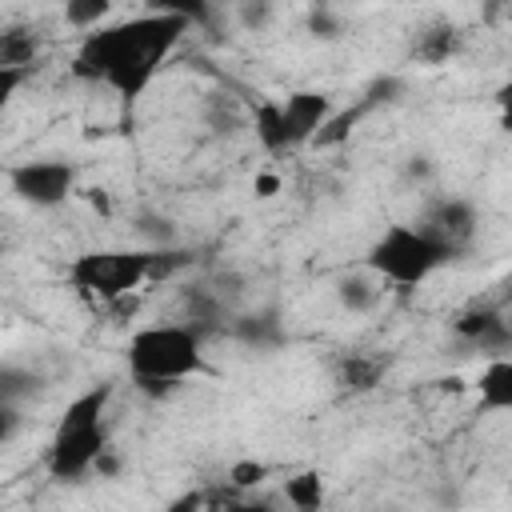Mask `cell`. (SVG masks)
Instances as JSON below:
<instances>
[{"label": "cell", "instance_id": "obj_1", "mask_svg": "<svg viewBox=\"0 0 512 512\" xmlns=\"http://www.w3.org/2000/svg\"><path fill=\"white\" fill-rule=\"evenodd\" d=\"M188 28L192 20L180 8H152L120 24L96 28L80 40L72 56V76L88 84H104L120 100H136Z\"/></svg>", "mask_w": 512, "mask_h": 512}, {"label": "cell", "instance_id": "obj_2", "mask_svg": "<svg viewBox=\"0 0 512 512\" xmlns=\"http://www.w3.org/2000/svg\"><path fill=\"white\" fill-rule=\"evenodd\" d=\"M124 364L132 380L148 392H168L172 384L200 376L204 364V332L192 324H148L132 332L124 348Z\"/></svg>", "mask_w": 512, "mask_h": 512}, {"label": "cell", "instance_id": "obj_3", "mask_svg": "<svg viewBox=\"0 0 512 512\" xmlns=\"http://www.w3.org/2000/svg\"><path fill=\"white\" fill-rule=\"evenodd\" d=\"M108 400H112V384H92L88 392L72 396V404L64 408V416L52 432L48 456H44V468L52 480L72 484V480L96 472V460L108 452V428H104Z\"/></svg>", "mask_w": 512, "mask_h": 512}, {"label": "cell", "instance_id": "obj_4", "mask_svg": "<svg viewBox=\"0 0 512 512\" xmlns=\"http://www.w3.org/2000/svg\"><path fill=\"white\" fill-rule=\"evenodd\" d=\"M448 260H456L440 240H432L420 224H388L372 248L364 252V268L396 288H416L428 276H436Z\"/></svg>", "mask_w": 512, "mask_h": 512}, {"label": "cell", "instance_id": "obj_5", "mask_svg": "<svg viewBox=\"0 0 512 512\" xmlns=\"http://www.w3.org/2000/svg\"><path fill=\"white\" fill-rule=\"evenodd\" d=\"M156 268H160V248H96V252H80L68 264V284L84 296L116 304L132 296L144 280H156Z\"/></svg>", "mask_w": 512, "mask_h": 512}, {"label": "cell", "instance_id": "obj_6", "mask_svg": "<svg viewBox=\"0 0 512 512\" xmlns=\"http://www.w3.org/2000/svg\"><path fill=\"white\" fill-rule=\"evenodd\" d=\"M8 188L28 208H60L76 192V164L68 160H24L8 168Z\"/></svg>", "mask_w": 512, "mask_h": 512}, {"label": "cell", "instance_id": "obj_7", "mask_svg": "<svg viewBox=\"0 0 512 512\" xmlns=\"http://www.w3.org/2000/svg\"><path fill=\"white\" fill-rule=\"evenodd\" d=\"M416 224H420L432 240H440L452 256H460V252L472 248L476 228H480V216H476V204H472V200H464V196H444V200H432Z\"/></svg>", "mask_w": 512, "mask_h": 512}, {"label": "cell", "instance_id": "obj_8", "mask_svg": "<svg viewBox=\"0 0 512 512\" xmlns=\"http://www.w3.org/2000/svg\"><path fill=\"white\" fill-rule=\"evenodd\" d=\"M336 116L332 108V96L324 92H312V88H300V92H288L284 96V120H288V132H292V144H308L324 132V124Z\"/></svg>", "mask_w": 512, "mask_h": 512}, {"label": "cell", "instance_id": "obj_9", "mask_svg": "<svg viewBox=\"0 0 512 512\" xmlns=\"http://www.w3.org/2000/svg\"><path fill=\"white\" fill-rule=\"evenodd\" d=\"M452 332L464 344H472L480 352H492V356H500L508 348V340H512V328H508V320L496 308H468V312H460L452 320Z\"/></svg>", "mask_w": 512, "mask_h": 512}, {"label": "cell", "instance_id": "obj_10", "mask_svg": "<svg viewBox=\"0 0 512 512\" xmlns=\"http://www.w3.org/2000/svg\"><path fill=\"white\" fill-rule=\"evenodd\" d=\"M472 392H476V408L512 412V356H492L472 380Z\"/></svg>", "mask_w": 512, "mask_h": 512}, {"label": "cell", "instance_id": "obj_11", "mask_svg": "<svg viewBox=\"0 0 512 512\" xmlns=\"http://www.w3.org/2000/svg\"><path fill=\"white\" fill-rule=\"evenodd\" d=\"M460 48H464V32H460V24H452V20H432V24L420 28V36L412 40V60L436 68V64H448Z\"/></svg>", "mask_w": 512, "mask_h": 512}, {"label": "cell", "instance_id": "obj_12", "mask_svg": "<svg viewBox=\"0 0 512 512\" xmlns=\"http://www.w3.org/2000/svg\"><path fill=\"white\" fill-rule=\"evenodd\" d=\"M388 372V360L372 356V352H348L336 360V384L344 392H372Z\"/></svg>", "mask_w": 512, "mask_h": 512}, {"label": "cell", "instance_id": "obj_13", "mask_svg": "<svg viewBox=\"0 0 512 512\" xmlns=\"http://www.w3.org/2000/svg\"><path fill=\"white\" fill-rule=\"evenodd\" d=\"M252 132H256L260 148L272 152V156L296 148L292 132H288V120H284V100H260L256 112H252Z\"/></svg>", "mask_w": 512, "mask_h": 512}, {"label": "cell", "instance_id": "obj_14", "mask_svg": "<svg viewBox=\"0 0 512 512\" xmlns=\"http://www.w3.org/2000/svg\"><path fill=\"white\" fill-rule=\"evenodd\" d=\"M40 32L28 24H8L0 32V68H36Z\"/></svg>", "mask_w": 512, "mask_h": 512}, {"label": "cell", "instance_id": "obj_15", "mask_svg": "<svg viewBox=\"0 0 512 512\" xmlns=\"http://www.w3.org/2000/svg\"><path fill=\"white\" fill-rule=\"evenodd\" d=\"M380 276H372L368 268L364 272H344L340 280H336V300H340V308L344 312H372L376 304H380Z\"/></svg>", "mask_w": 512, "mask_h": 512}, {"label": "cell", "instance_id": "obj_16", "mask_svg": "<svg viewBox=\"0 0 512 512\" xmlns=\"http://www.w3.org/2000/svg\"><path fill=\"white\" fill-rule=\"evenodd\" d=\"M232 332L236 340L252 344V348H276L284 340V328L276 320V312H244L232 320Z\"/></svg>", "mask_w": 512, "mask_h": 512}, {"label": "cell", "instance_id": "obj_17", "mask_svg": "<svg viewBox=\"0 0 512 512\" xmlns=\"http://www.w3.org/2000/svg\"><path fill=\"white\" fill-rule=\"evenodd\" d=\"M284 500L296 512H320L324 508V476L316 468H304V472L288 476L284 480Z\"/></svg>", "mask_w": 512, "mask_h": 512}, {"label": "cell", "instance_id": "obj_18", "mask_svg": "<svg viewBox=\"0 0 512 512\" xmlns=\"http://www.w3.org/2000/svg\"><path fill=\"white\" fill-rule=\"evenodd\" d=\"M180 300H184L188 324H192V328H200V332L208 336V328L220 320V300H216L208 288H200V284H196V288H184V296H180Z\"/></svg>", "mask_w": 512, "mask_h": 512}, {"label": "cell", "instance_id": "obj_19", "mask_svg": "<svg viewBox=\"0 0 512 512\" xmlns=\"http://www.w3.org/2000/svg\"><path fill=\"white\" fill-rule=\"evenodd\" d=\"M112 12V4L108 0H68L64 4V24H72L76 32H96L100 28V20Z\"/></svg>", "mask_w": 512, "mask_h": 512}, {"label": "cell", "instance_id": "obj_20", "mask_svg": "<svg viewBox=\"0 0 512 512\" xmlns=\"http://www.w3.org/2000/svg\"><path fill=\"white\" fill-rule=\"evenodd\" d=\"M36 384H40V380H36L32 372H24V368H16V364H4V368H0V404H20L24 396H32Z\"/></svg>", "mask_w": 512, "mask_h": 512}, {"label": "cell", "instance_id": "obj_21", "mask_svg": "<svg viewBox=\"0 0 512 512\" xmlns=\"http://www.w3.org/2000/svg\"><path fill=\"white\" fill-rule=\"evenodd\" d=\"M136 228L152 240V248H172V240H176V224L168 216H156V212H144Z\"/></svg>", "mask_w": 512, "mask_h": 512}, {"label": "cell", "instance_id": "obj_22", "mask_svg": "<svg viewBox=\"0 0 512 512\" xmlns=\"http://www.w3.org/2000/svg\"><path fill=\"white\" fill-rule=\"evenodd\" d=\"M228 480H232V488H260L264 480H268V464H260V460H236L232 468H228Z\"/></svg>", "mask_w": 512, "mask_h": 512}, {"label": "cell", "instance_id": "obj_23", "mask_svg": "<svg viewBox=\"0 0 512 512\" xmlns=\"http://www.w3.org/2000/svg\"><path fill=\"white\" fill-rule=\"evenodd\" d=\"M308 32H312L316 40H336V36L344 32V24H340V16H336L332 8H312V12H308Z\"/></svg>", "mask_w": 512, "mask_h": 512}, {"label": "cell", "instance_id": "obj_24", "mask_svg": "<svg viewBox=\"0 0 512 512\" xmlns=\"http://www.w3.org/2000/svg\"><path fill=\"white\" fill-rule=\"evenodd\" d=\"M236 20H240L248 32H260V28L272 20V4H268V0H256V4H240V8H236Z\"/></svg>", "mask_w": 512, "mask_h": 512}, {"label": "cell", "instance_id": "obj_25", "mask_svg": "<svg viewBox=\"0 0 512 512\" xmlns=\"http://www.w3.org/2000/svg\"><path fill=\"white\" fill-rule=\"evenodd\" d=\"M32 76V68H0V104L12 100V92Z\"/></svg>", "mask_w": 512, "mask_h": 512}, {"label": "cell", "instance_id": "obj_26", "mask_svg": "<svg viewBox=\"0 0 512 512\" xmlns=\"http://www.w3.org/2000/svg\"><path fill=\"white\" fill-rule=\"evenodd\" d=\"M20 428V404H0V440L8 444Z\"/></svg>", "mask_w": 512, "mask_h": 512}, {"label": "cell", "instance_id": "obj_27", "mask_svg": "<svg viewBox=\"0 0 512 512\" xmlns=\"http://www.w3.org/2000/svg\"><path fill=\"white\" fill-rule=\"evenodd\" d=\"M492 96H496V108H500V120H504V128L512 132V76H508V80H504V84H500Z\"/></svg>", "mask_w": 512, "mask_h": 512}, {"label": "cell", "instance_id": "obj_28", "mask_svg": "<svg viewBox=\"0 0 512 512\" xmlns=\"http://www.w3.org/2000/svg\"><path fill=\"white\" fill-rule=\"evenodd\" d=\"M204 508V496L200 492H184V496H176L172 504H164L160 512H200Z\"/></svg>", "mask_w": 512, "mask_h": 512}, {"label": "cell", "instance_id": "obj_29", "mask_svg": "<svg viewBox=\"0 0 512 512\" xmlns=\"http://www.w3.org/2000/svg\"><path fill=\"white\" fill-rule=\"evenodd\" d=\"M224 512H272V504H264V500H232Z\"/></svg>", "mask_w": 512, "mask_h": 512}, {"label": "cell", "instance_id": "obj_30", "mask_svg": "<svg viewBox=\"0 0 512 512\" xmlns=\"http://www.w3.org/2000/svg\"><path fill=\"white\" fill-rule=\"evenodd\" d=\"M404 172H408V176H412V180H416V176H420V180H424V176H432V164H428V156H412V160H408V168H404Z\"/></svg>", "mask_w": 512, "mask_h": 512}, {"label": "cell", "instance_id": "obj_31", "mask_svg": "<svg viewBox=\"0 0 512 512\" xmlns=\"http://www.w3.org/2000/svg\"><path fill=\"white\" fill-rule=\"evenodd\" d=\"M116 472H120V460H116L112 448H108V452L96 460V476H116Z\"/></svg>", "mask_w": 512, "mask_h": 512}, {"label": "cell", "instance_id": "obj_32", "mask_svg": "<svg viewBox=\"0 0 512 512\" xmlns=\"http://www.w3.org/2000/svg\"><path fill=\"white\" fill-rule=\"evenodd\" d=\"M256 188H260V196H272V192H276V176H260Z\"/></svg>", "mask_w": 512, "mask_h": 512}]
</instances>
